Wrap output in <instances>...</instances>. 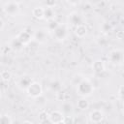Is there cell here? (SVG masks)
Here are the masks:
<instances>
[{"mask_svg":"<svg viewBox=\"0 0 124 124\" xmlns=\"http://www.w3.org/2000/svg\"><path fill=\"white\" fill-rule=\"evenodd\" d=\"M13 1H16V2H17V3H19V2H21L22 0H13Z\"/></svg>","mask_w":124,"mask_h":124,"instance_id":"4dcf8cb0","label":"cell"},{"mask_svg":"<svg viewBox=\"0 0 124 124\" xmlns=\"http://www.w3.org/2000/svg\"><path fill=\"white\" fill-rule=\"evenodd\" d=\"M108 62L113 66H120L124 61V52L120 48H114L109 51L108 55Z\"/></svg>","mask_w":124,"mask_h":124,"instance_id":"3957f363","label":"cell"},{"mask_svg":"<svg viewBox=\"0 0 124 124\" xmlns=\"http://www.w3.org/2000/svg\"><path fill=\"white\" fill-rule=\"evenodd\" d=\"M48 118H49V122L52 123V124L65 123V120H66L65 114L60 110H52L49 113Z\"/></svg>","mask_w":124,"mask_h":124,"instance_id":"ba28073f","label":"cell"},{"mask_svg":"<svg viewBox=\"0 0 124 124\" xmlns=\"http://www.w3.org/2000/svg\"><path fill=\"white\" fill-rule=\"evenodd\" d=\"M1 97H2V96H1V92H0V99H1Z\"/></svg>","mask_w":124,"mask_h":124,"instance_id":"1f68e13d","label":"cell"},{"mask_svg":"<svg viewBox=\"0 0 124 124\" xmlns=\"http://www.w3.org/2000/svg\"><path fill=\"white\" fill-rule=\"evenodd\" d=\"M70 94L67 92V91H64V90H59L55 93V98L58 100V101H61V102H64V101H68L70 99Z\"/></svg>","mask_w":124,"mask_h":124,"instance_id":"e0dca14e","label":"cell"},{"mask_svg":"<svg viewBox=\"0 0 124 124\" xmlns=\"http://www.w3.org/2000/svg\"><path fill=\"white\" fill-rule=\"evenodd\" d=\"M25 91L29 97L36 99V98H39L43 95V86L40 82L33 80Z\"/></svg>","mask_w":124,"mask_h":124,"instance_id":"5b68a950","label":"cell"},{"mask_svg":"<svg viewBox=\"0 0 124 124\" xmlns=\"http://www.w3.org/2000/svg\"><path fill=\"white\" fill-rule=\"evenodd\" d=\"M61 108H62V112L64 113V114H70L71 112H73V105L70 103V102H68V101H64L63 102V104H62V106H61Z\"/></svg>","mask_w":124,"mask_h":124,"instance_id":"d6986e66","label":"cell"},{"mask_svg":"<svg viewBox=\"0 0 124 124\" xmlns=\"http://www.w3.org/2000/svg\"><path fill=\"white\" fill-rule=\"evenodd\" d=\"M87 32H88V29H87V26L84 23L78 24V25H77V26L74 27V33L79 39L84 38L87 35Z\"/></svg>","mask_w":124,"mask_h":124,"instance_id":"7c38bea8","label":"cell"},{"mask_svg":"<svg viewBox=\"0 0 124 124\" xmlns=\"http://www.w3.org/2000/svg\"><path fill=\"white\" fill-rule=\"evenodd\" d=\"M93 92H94V85L88 78H82L77 83V94L79 95L80 97L87 98L91 96Z\"/></svg>","mask_w":124,"mask_h":124,"instance_id":"6da1fadb","label":"cell"},{"mask_svg":"<svg viewBox=\"0 0 124 124\" xmlns=\"http://www.w3.org/2000/svg\"><path fill=\"white\" fill-rule=\"evenodd\" d=\"M32 81H33V78H32L30 76H28V75H23V76H21V77L19 78L17 84H18V87H19L20 89L26 90V89L28 88V86L31 84Z\"/></svg>","mask_w":124,"mask_h":124,"instance_id":"8fae6325","label":"cell"},{"mask_svg":"<svg viewBox=\"0 0 124 124\" xmlns=\"http://www.w3.org/2000/svg\"><path fill=\"white\" fill-rule=\"evenodd\" d=\"M88 118H89V122L91 123H101L104 121L105 115L101 109H93L92 111H90Z\"/></svg>","mask_w":124,"mask_h":124,"instance_id":"9c48e42d","label":"cell"},{"mask_svg":"<svg viewBox=\"0 0 124 124\" xmlns=\"http://www.w3.org/2000/svg\"><path fill=\"white\" fill-rule=\"evenodd\" d=\"M44 11L45 8H43L42 6H37L32 10V16L37 20L44 19Z\"/></svg>","mask_w":124,"mask_h":124,"instance_id":"5bb4252c","label":"cell"},{"mask_svg":"<svg viewBox=\"0 0 124 124\" xmlns=\"http://www.w3.org/2000/svg\"><path fill=\"white\" fill-rule=\"evenodd\" d=\"M13 118L8 114H0V124H11L13 123Z\"/></svg>","mask_w":124,"mask_h":124,"instance_id":"7402d4cb","label":"cell"},{"mask_svg":"<svg viewBox=\"0 0 124 124\" xmlns=\"http://www.w3.org/2000/svg\"><path fill=\"white\" fill-rule=\"evenodd\" d=\"M66 1H67L68 4H70L72 6H78L81 2V0H66Z\"/></svg>","mask_w":124,"mask_h":124,"instance_id":"4316f807","label":"cell"},{"mask_svg":"<svg viewBox=\"0 0 124 124\" xmlns=\"http://www.w3.org/2000/svg\"><path fill=\"white\" fill-rule=\"evenodd\" d=\"M50 89L53 91V92H57V91H59V90H61L62 88H61V84H60V82L58 81V80H54V81H52L51 83H50Z\"/></svg>","mask_w":124,"mask_h":124,"instance_id":"cb8c5ba5","label":"cell"},{"mask_svg":"<svg viewBox=\"0 0 124 124\" xmlns=\"http://www.w3.org/2000/svg\"><path fill=\"white\" fill-rule=\"evenodd\" d=\"M89 106H90V104H89L88 100L86 98H84V97H81L77 102V108L79 110H86V109L89 108Z\"/></svg>","mask_w":124,"mask_h":124,"instance_id":"2e32d148","label":"cell"},{"mask_svg":"<svg viewBox=\"0 0 124 124\" xmlns=\"http://www.w3.org/2000/svg\"><path fill=\"white\" fill-rule=\"evenodd\" d=\"M16 38H17L18 41L25 46L29 45L30 42L33 40V33H32L29 29H24V30L20 31V32L17 34Z\"/></svg>","mask_w":124,"mask_h":124,"instance_id":"52a82bcc","label":"cell"},{"mask_svg":"<svg viewBox=\"0 0 124 124\" xmlns=\"http://www.w3.org/2000/svg\"><path fill=\"white\" fill-rule=\"evenodd\" d=\"M48 115H49V113L46 112V110H42V111H40L39 114H38L39 122H40V123H50V122H49Z\"/></svg>","mask_w":124,"mask_h":124,"instance_id":"44dd1931","label":"cell"},{"mask_svg":"<svg viewBox=\"0 0 124 124\" xmlns=\"http://www.w3.org/2000/svg\"><path fill=\"white\" fill-rule=\"evenodd\" d=\"M58 0H44V3L46 5V7L47 8H54L57 4Z\"/></svg>","mask_w":124,"mask_h":124,"instance_id":"d4e9b609","label":"cell"},{"mask_svg":"<svg viewBox=\"0 0 124 124\" xmlns=\"http://www.w3.org/2000/svg\"><path fill=\"white\" fill-rule=\"evenodd\" d=\"M116 38L118 39V40H122L123 39V31H118V32H116Z\"/></svg>","mask_w":124,"mask_h":124,"instance_id":"83f0119b","label":"cell"},{"mask_svg":"<svg viewBox=\"0 0 124 124\" xmlns=\"http://www.w3.org/2000/svg\"><path fill=\"white\" fill-rule=\"evenodd\" d=\"M33 1H35V0H33Z\"/></svg>","mask_w":124,"mask_h":124,"instance_id":"d6a6232c","label":"cell"},{"mask_svg":"<svg viewBox=\"0 0 124 124\" xmlns=\"http://www.w3.org/2000/svg\"><path fill=\"white\" fill-rule=\"evenodd\" d=\"M91 67H92V70L96 74H102V73H104L106 71V64L101 59H97V60L93 61Z\"/></svg>","mask_w":124,"mask_h":124,"instance_id":"4fadbf2b","label":"cell"},{"mask_svg":"<svg viewBox=\"0 0 124 124\" xmlns=\"http://www.w3.org/2000/svg\"><path fill=\"white\" fill-rule=\"evenodd\" d=\"M83 23V18L81 16V15L78 12H72L69 16H68V24L75 27L78 24Z\"/></svg>","mask_w":124,"mask_h":124,"instance_id":"30bf717a","label":"cell"},{"mask_svg":"<svg viewBox=\"0 0 124 124\" xmlns=\"http://www.w3.org/2000/svg\"><path fill=\"white\" fill-rule=\"evenodd\" d=\"M51 34L56 41L58 42L64 41L69 36V25L66 23H59L58 26L51 32Z\"/></svg>","mask_w":124,"mask_h":124,"instance_id":"7a4b0ae2","label":"cell"},{"mask_svg":"<svg viewBox=\"0 0 124 124\" xmlns=\"http://www.w3.org/2000/svg\"><path fill=\"white\" fill-rule=\"evenodd\" d=\"M117 97L119 99V101H123V98H124V87L123 85H120L119 88H118V91H117Z\"/></svg>","mask_w":124,"mask_h":124,"instance_id":"484cf974","label":"cell"},{"mask_svg":"<svg viewBox=\"0 0 124 124\" xmlns=\"http://www.w3.org/2000/svg\"><path fill=\"white\" fill-rule=\"evenodd\" d=\"M4 26H5V22H4V20L0 17V31H2V30H3Z\"/></svg>","mask_w":124,"mask_h":124,"instance_id":"f1b7e54d","label":"cell"},{"mask_svg":"<svg viewBox=\"0 0 124 124\" xmlns=\"http://www.w3.org/2000/svg\"><path fill=\"white\" fill-rule=\"evenodd\" d=\"M0 78L3 82L7 83V82H10L11 79H12V74L10 71L8 70H3L1 73H0Z\"/></svg>","mask_w":124,"mask_h":124,"instance_id":"ffe728a7","label":"cell"},{"mask_svg":"<svg viewBox=\"0 0 124 124\" xmlns=\"http://www.w3.org/2000/svg\"><path fill=\"white\" fill-rule=\"evenodd\" d=\"M101 1H102V0H89V2H90L92 5H97V4H99Z\"/></svg>","mask_w":124,"mask_h":124,"instance_id":"f546056e","label":"cell"},{"mask_svg":"<svg viewBox=\"0 0 124 124\" xmlns=\"http://www.w3.org/2000/svg\"><path fill=\"white\" fill-rule=\"evenodd\" d=\"M20 8H19V3L16 2V1H8L7 3H5V5L3 6V12L5 15L9 16H16L19 14Z\"/></svg>","mask_w":124,"mask_h":124,"instance_id":"277c9868","label":"cell"},{"mask_svg":"<svg viewBox=\"0 0 124 124\" xmlns=\"http://www.w3.org/2000/svg\"><path fill=\"white\" fill-rule=\"evenodd\" d=\"M9 46H10V48H11L12 50H14V51H19V50H21V49L23 48L24 46L18 41V39H17L16 37H15L14 39L11 40Z\"/></svg>","mask_w":124,"mask_h":124,"instance_id":"9a60e30c","label":"cell"},{"mask_svg":"<svg viewBox=\"0 0 124 124\" xmlns=\"http://www.w3.org/2000/svg\"><path fill=\"white\" fill-rule=\"evenodd\" d=\"M54 16H55L54 9L53 8H47V7H46L45 8V11H44V18L48 21V20L53 19Z\"/></svg>","mask_w":124,"mask_h":124,"instance_id":"ac0fdd59","label":"cell"},{"mask_svg":"<svg viewBox=\"0 0 124 124\" xmlns=\"http://www.w3.org/2000/svg\"><path fill=\"white\" fill-rule=\"evenodd\" d=\"M58 24H59L58 21L54 20V18L51 19V20H48V23H47V25H46V29H47V31L51 33V32L58 26Z\"/></svg>","mask_w":124,"mask_h":124,"instance_id":"603a6c76","label":"cell"},{"mask_svg":"<svg viewBox=\"0 0 124 124\" xmlns=\"http://www.w3.org/2000/svg\"><path fill=\"white\" fill-rule=\"evenodd\" d=\"M48 35H49V32L47 31L46 28V29L40 28L33 32V40L39 44H45L48 40Z\"/></svg>","mask_w":124,"mask_h":124,"instance_id":"8992f818","label":"cell"}]
</instances>
